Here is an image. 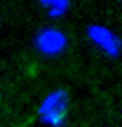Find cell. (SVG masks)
Instances as JSON below:
<instances>
[{
	"mask_svg": "<svg viewBox=\"0 0 122 127\" xmlns=\"http://www.w3.org/2000/svg\"><path fill=\"white\" fill-rule=\"evenodd\" d=\"M69 109V96L65 90H54L48 94L42 101L38 110L43 124L51 127H61L64 125Z\"/></svg>",
	"mask_w": 122,
	"mask_h": 127,
	"instance_id": "1",
	"label": "cell"
},
{
	"mask_svg": "<svg viewBox=\"0 0 122 127\" xmlns=\"http://www.w3.org/2000/svg\"><path fill=\"white\" fill-rule=\"evenodd\" d=\"M88 35L92 42L96 43L109 56L116 57L120 54L122 48L121 40L109 29L102 27L100 25H91L88 30Z\"/></svg>",
	"mask_w": 122,
	"mask_h": 127,
	"instance_id": "3",
	"label": "cell"
},
{
	"mask_svg": "<svg viewBox=\"0 0 122 127\" xmlns=\"http://www.w3.org/2000/svg\"><path fill=\"white\" fill-rule=\"evenodd\" d=\"M40 2L47 9L49 17L54 19L63 16L69 7V0H40Z\"/></svg>",
	"mask_w": 122,
	"mask_h": 127,
	"instance_id": "4",
	"label": "cell"
},
{
	"mask_svg": "<svg viewBox=\"0 0 122 127\" xmlns=\"http://www.w3.org/2000/svg\"><path fill=\"white\" fill-rule=\"evenodd\" d=\"M67 43V37L62 31L51 27L41 30L35 38V46L38 52L49 57L62 53L65 49Z\"/></svg>",
	"mask_w": 122,
	"mask_h": 127,
	"instance_id": "2",
	"label": "cell"
}]
</instances>
